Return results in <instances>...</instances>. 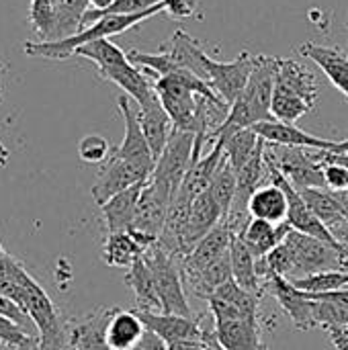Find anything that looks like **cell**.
I'll list each match as a JSON object with an SVG mask.
<instances>
[{
  "label": "cell",
  "mask_w": 348,
  "mask_h": 350,
  "mask_svg": "<svg viewBox=\"0 0 348 350\" xmlns=\"http://www.w3.org/2000/svg\"><path fill=\"white\" fill-rule=\"evenodd\" d=\"M0 291L31 318L41 349L59 350L68 347L66 322L62 320L55 304L47 291L27 273V269L10 254L4 258L0 269Z\"/></svg>",
  "instance_id": "cell-1"
},
{
  "label": "cell",
  "mask_w": 348,
  "mask_h": 350,
  "mask_svg": "<svg viewBox=\"0 0 348 350\" xmlns=\"http://www.w3.org/2000/svg\"><path fill=\"white\" fill-rule=\"evenodd\" d=\"M267 262L275 275H281L289 281L322 271H348V254L295 230H291L285 240L267 256Z\"/></svg>",
  "instance_id": "cell-2"
},
{
  "label": "cell",
  "mask_w": 348,
  "mask_h": 350,
  "mask_svg": "<svg viewBox=\"0 0 348 350\" xmlns=\"http://www.w3.org/2000/svg\"><path fill=\"white\" fill-rule=\"evenodd\" d=\"M277 74H279V57H271V55L254 57V66L246 82V88L230 107V113L224 125L217 129L215 139L217 137L226 139L242 129H252L254 125L273 119L271 103L277 84Z\"/></svg>",
  "instance_id": "cell-3"
},
{
  "label": "cell",
  "mask_w": 348,
  "mask_h": 350,
  "mask_svg": "<svg viewBox=\"0 0 348 350\" xmlns=\"http://www.w3.org/2000/svg\"><path fill=\"white\" fill-rule=\"evenodd\" d=\"M168 8V0L144 10V12H135V14H109V16H101L98 21H94L92 25L80 29L78 33H74L72 37L59 39V41H25V53L33 55V57H47V59H66L70 55H74V51L90 41L96 39H111L113 35L125 33L129 29H133L135 25H139L142 21L162 12Z\"/></svg>",
  "instance_id": "cell-4"
},
{
  "label": "cell",
  "mask_w": 348,
  "mask_h": 350,
  "mask_svg": "<svg viewBox=\"0 0 348 350\" xmlns=\"http://www.w3.org/2000/svg\"><path fill=\"white\" fill-rule=\"evenodd\" d=\"M195 160V133L172 129L164 152L158 156L154 172L150 176L152 187L172 203L178 195L187 172L191 170Z\"/></svg>",
  "instance_id": "cell-5"
},
{
  "label": "cell",
  "mask_w": 348,
  "mask_h": 350,
  "mask_svg": "<svg viewBox=\"0 0 348 350\" xmlns=\"http://www.w3.org/2000/svg\"><path fill=\"white\" fill-rule=\"evenodd\" d=\"M144 258H146L148 267L152 269L156 291L162 301V312L174 314V316H185V318H197L187 301V295H185V287H183L185 279H183L178 258L168 254L160 246V242L156 246H152L144 254Z\"/></svg>",
  "instance_id": "cell-6"
},
{
  "label": "cell",
  "mask_w": 348,
  "mask_h": 350,
  "mask_svg": "<svg viewBox=\"0 0 348 350\" xmlns=\"http://www.w3.org/2000/svg\"><path fill=\"white\" fill-rule=\"evenodd\" d=\"M265 152H267L269 160L281 170V174L297 191H302V189H326L324 164L318 158V150L267 144Z\"/></svg>",
  "instance_id": "cell-7"
},
{
  "label": "cell",
  "mask_w": 348,
  "mask_h": 350,
  "mask_svg": "<svg viewBox=\"0 0 348 350\" xmlns=\"http://www.w3.org/2000/svg\"><path fill=\"white\" fill-rule=\"evenodd\" d=\"M254 57L256 55H252L248 51H242L234 62H217L209 53H205L203 68H205V74H207V84L230 107L236 103V98L246 88V82H248L252 66H254Z\"/></svg>",
  "instance_id": "cell-8"
},
{
  "label": "cell",
  "mask_w": 348,
  "mask_h": 350,
  "mask_svg": "<svg viewBox=\"0 0 348 350\" xmlns=\"http://www.w3.org/2000/svg\"><path fill=\"white\" fill-rule=\"evenodd\" d=\"M154 168H148L144 164H137V162H129V160H121V158H115L111 156L98 176H96V183L92 185L90 189V195L94 199V203L101 207L105 205L111 197L139 185V183H146L150 180Z\"/></svg>",
  "instance_id": "cell-9"
},
{
  "label": "cell",
  "mask_w": 348,
  "mask_h": 350,
  "mask_svg": "<svg viewBox=\"0 0 348 350\" xmlns=\"http://www.w3.org/2000/svg\"><path fill=\"white\" fill-rule=\"evenodd\" d=\"M265 291H269L277 299V304L283 308V312L287 314V318L293 322V326L297 330L308 332V330L316 328L314 301L308 299L306 293L299 291L289 279L269 271V275L265 279Z\"/></svg>",
  "instance_id": "cell-10"
},
{
  "label": "cell",
  "mask_w": 348,
  "mask_h": 350,
  "mask_svg": "<svg viewBox=\"0 0 348 350\" xmlns=\"http://www.w3.org/2000/svg\"><path fill=\"white\" fill-rule=\"evenodd\" d=\"M117 109L123 117V123H125V135H123V142L119 148H115L111 152V156L115 158H121V160H129V162H137V164H144L148 168H154L156 166V158L152 154V148L144 135V129L139 125V119H137V111H133L131 107V100L127 94H121L117 98Z\"/></svg>",
  "instance_id": "cell-11"
},
{
  "label": "cell",
  "mask_w": 348,
  "mask_h": 350,
  "mask_svg": "<svg viewBox=\"0 0 348 350\" xmlns=\"http://www.w3.org/2000/svg\"><path fill=\"white\" fill-rule=\"evenodd\" d=\"M234 238V230L230 228V224L224 219L222 224H217L201 242H197V246L185 256L180 258V271L183 277L187 275H195L199 271H203L205 267H209L211 262L219 260L222 256H226L230 252V244Z\"/></svg>",
  "instance_id": "cell-12"
},
{
  "label": "cell",
  "mask_w": 348,
  "mask_h": 350,
  "mask_svg": "<svg viewBox=\"0 0 348 350\" xmlns=\"http://www.w3.org/2000/svg\"><path fill=\"white\" fill-rule=\"evenodd\" d=\"M113 308L94 310L82 318L66 320V338L68 347L74 350H111L105 338V330Z\"/></svg>",
  "instance_id": "cell-13"
},
{
  "label": "cell",
  "mask_w": 348,
  "mask_h": 350,
  "mask_svg": "<svg viewBox=\"0 0 348 350\" xmlns=\"http://www.w3.org/2000/svg\"><path fill=\"white\" fill-rule=\"evenodd\" d=\"M142 322L148 330H152L156 336H160L168 347L183 340H199L205 336V330L201 328L197 318H185L164 312H139L135 310Z\"/></svg>",
  "instance_id": "cell-14"
},
{
  "label": "cell",
  "mask_w": 348,
  "mask_h": 350,
  "mask_svg": "<svg viewBox=\"0 0 348 350\" xmlns=\"http://www.w3.org/2000/svg\"><path fill=\"white\" fill-rule=\"evenodd\" d=\"M256 131V135L267 142V144H275V146H289V148H310V150H334L336 142L312 135L304 129H299L295 123H283L277 119L271 121H263L258 125L252 127Z\"/></svg>",
  "instance_id": "cell-15"
},
{
  "label": "cell",
  "mask_w": 348,
  "mask_h": 350,
  "mask_svg": "<svg viewBox=\"0 0 348 350\" xmlns=\"http://www.w3.org/2000/svg\"><path fill=\"white\" fill-rule=\"evenodd\" d=\"M98 76L103 80L117 84L131 100H135V105H144L156 96L154 84L137 70V66L129 57H125L117 64L98 68Z\"/></svg>",
  "instance_id": "cell-16"
},
{
  "label": "cell",
  "mask_w": 348,
  "mask_h": 350,
  "mask_svg": "<svg viewBox=\"0 0 348 350\" xmlns=\"http://www.w3.org/2000/svg\"><path fill=\"white\" fill-rule=\"evenodd\" d=\"M148 328L137 316L135 310H121L113 308L109 318L105 338L111 350H135L146 338Z\"/></svg>",
  "instance_id": "cell-17"
},
{
  "label": "cell",
  "mask_w": 348,
  "mask_h": 350,
  "mask_svg": "<svg viewBox=\"0 0 348 350\" xmlns=\"http://www.w3.org/2000/svg\"><path fill=\"white\" fill-rule=\"evenodd\" d=\"M168 207H170V203L148 180L144 185V189H142L131 230L154 236V238H160L162 232H164V226H166Z\"/></svg>",
  "instance_id": "cell-18"
},
{
  "label": "cell",
  "mask_w": 348,
  "mask_h": 350,
  "mask_svg": "<svg viewBox=\"0 0 348 350\" xmlns=\"http://www.w3.org/2000/svg\"><path fill=\"white\" fill-rule=\"evenodd\" d=\"M213 334L224 350H267L260 338L258 320L232 318L213 322Z\"/></svg>",
  "instance_id": "cell-19"
},
{
  "label": "cell",
  "mask_w": 348,
  "mask_h": 350,
  "mask_svg": "<svg viewBox=\"0 0 348 350\" xmlns=\"http://www.w3.org/2000/svg\"><path fill=\"white\" fill-rule=\"evenodd\" d=\"M137 119H139V125L144 129V135L152 148V154L154 158L158 160V156L164 152L166 144H168V137L174 129L172 125V119L170 115L166 113L162 100L158 98V94L144 103V105H137Z\"/></svg>",
  "instance_id": "cell-20"
},
{
  "label": "cell",
  "mask_w": 348,
  "mask_h": 350,
  "mask_svg": "<svg viewBox=\"0 0 348 350\" xmlns=\"http://www.w3.org/2000/svg\"><path fill=\"white\" fill-rule=\"evenodd\" d=\"M289 232H291V226L287 221L285 224H271V221H265V219L250 217L240 228V232L236 236L248 246V250L256 258H265L285 240V236Z\"/></svg>",
  "instance_id": "cell-21"
},
{
  "label": "cell",
  "mask_w": 348,
  "mask_h": 350,
  "mask_svg": "<svg viewBox=\"0 0 348 350\" xmlns=\"http://www.w3.org/2000/svg\"><path fill=\"white\" fill-rule=\"evenodd\" d=\"M222 158H224V139H215L209 154H205L197 162H193V166L187 172L185 183H183V187L174 199H183L187 203H193L201 193L209 191V185L213 180V174H215Z\"/></svg>",
  "instance_id": "cell-22"
},
{
  "label": "cell",
  "mask_w": 348,
  "mask_h": 350,
  "mask_svg": "<svg viewBox=\"0 0 348 350\" xmlns=\"http://www.w3.org/2000/svg\"><path fill=\"white\" fill-rule=\"evenodd\" d=\"M299 53L312 59L324 76L348 98V53L340 47H328L318 43H304Z\"/></svg>",
  "instance_id": "cell-23"
},
{
  "label": "cell",
  "mask_w": 348,
  "mask_h": 350,
  "mask_svg": "<svg viewBox=\"0 0 348 350\" xmlns=\"http://www.w3.org/2000/svg\"><path fill=\"white\" fill-rule=\"evenodd\" d=\"M222 221H224L222 207L215 203L209 191L201 193L191 205V215L187 226V254Z\"/></svg>",
  "instance_id": "cell-24"
},
{
  "label": "cell",
  "mask_w": 348,
  "mask_h": 350,
  "mask_svg": "<svg viewBox=\"0 0 348 350\" xmlns=\"http://www.w3.org/2000/svg\"><path fill=\"white\" fill-rule=\"evenodd\" d=\"M287 211H289L287 193L271 180L267 185H263L260 189H256L248 203L250 217L265 219L271 224H285Z\"/></svg>",
  "instance_id": "cell-25"
},
{
  "label": "cell",
  "mask_w": 348,
  "mask_h": 350,
  "mask_svg": "<svg viewBox=\"0 0 348 350\" xmlns=\"http://www.w3.org/2000/svg\"><path fill=\"white\" fill-rule=\"evenodd\" d=\"M146 183H139V185L111 197L105 205H101V211H103L105 226H107L109 234L111 232H129L131 230L135 209H137V201H139V195H142V189H144Z\"/></svg>",
  "instance_id": "cell-26"
},
{
  "label": "cell",
  "mask_w": 348,
  "mask_h": 350,
  "mask_svg": "<svg viewBox=\"0 0 348 350\" xmlns=\"http://www.w3.org/2000/svg\"><path fill=\"white\" fill-rule=\"evenodd\" d=\"M230 262H232L234 281L246 291L260 297L265 291V283L258 275V258L248 250V246L236 234L230 244Z\"/></svg>",
  "instance_id": "cell-27"
},
{
  "label": "cell",
  "mask_w": 348,
  "mask_h": 350,
  "mask_svg": "<svg viewBox=\"0 0 348 350\" xmlns=\"http://www.w3.org/2000/svg\"><path fill=\"white\" fill-rule=\"evenodd\" d=\"M125 283L131 287L133 295H135V310L139 312H162V301L158 297L156 291V283H154V275L152 269L148 267L146 258H137L127 275H125Z\"/></svg>",
  "instance_id": "cell-28"
},
{
  "label": "cell",
  "mask_w": 348,
  "mask_h": 350,
  "mask_svg": "<svg viewBox=\"0 0 348 350\" xmlns=\"http://www.w3.org/2000/svg\"><path fill=\"white\" fill-rule=\"evenodd\" d=\"M277 84L299 94L308 103L316 107L318 100V78L316 74L299 64L297 59H281L279 57V74H277Z\"/></svg>",
  "instance_id": "cell-29"
},
{
  "label": "cell",
  "mask_w": 348,
  "mask_h": 350,
  "mask_svg": "<svg viewBox=\"0 0 348 350\" xmlns=\"http://www.w3.org/2000/svg\"><path fill=\"white\" fill-rule=\"evenodd\" d=\"M144 246L131 232H111L105 238L101 256L107 267L113 269H129L137 258L144 256Z\"/></svg>",
  "instance_id": "cell-30"
},
{
  "label": "cell",
  "mask_w": 348,
  "mask_h": 350,
  "mask_svg": "<svg viewBox=\"0 0 348 350\" xmlns=\"http://www.w3.org/2000/svg\"><path fill=\"white\" fill-rule=\"evenodd\" d=\"M302 197L306 199L308 207L318 215V219L334 234L340 226H345L348 219L345 209L336 197V193L328 189H302Z\"/></svg>",
  "instance_id": "cell-31"
},
{
  "label": "cell",
  "mask_w": 348,
  "mask_h": 350,
  "mask_svg": "<svg viewBox=\"0 0 348 350\" xmlns=\"http://www.w3.org/2000/svg\"><path fill=\"white\" fill-rule=\"evenodd\" d=\"M168 55L174 59V64L180 70H189L193 74H197L201 80L207 82V74L203 68V59H205V49L201 47V43L189 35L187 31H176L170 39V49Z\"/></svg>",
  "instance_id": "cell-32"
},
{
  "label": "cell",
  "mask_w": 348,
  "mask_h": 350,
  "mask_svg": "<svg viewBox=\"0 0 348 350\" xmlns=\"http://www.w3.org/2000/svg\"><path fill=\"white\" fill-rule=\"evenodd\" d=\"M316 107L312 103H308L306 98H302L299 94L275 84V92H273V103H271V115L277 121L283 123H295L297 119H302L304 115L312 113Z\"/></svg>",
  "instance_id": "cell-33"
},
{
  "label": "cell",
  "mask_w": 348,
  "mask_h": 350,
  "mask_svg": "<svg viewBox=\"0 0 348 350\" xmlns=\"http://www.w3.org/2000/svg\"><path fill=\"white\" fill-rule=\"evenodd\" d=\"M217 139H224V137H217ZM260 142L263 139L256 135L254 129H242L224 139V154H226L230 166L234 168V172H238L252 158V154L258 150Z\"/></svg>",
  "instance_id": "cell-34"
},
{
  "label": "cell",
  "mask_w": 348,
  "mask_h": 350,
  "mask_svg": "<svg viewBox=\"0 0 348 350\" xmlns=\"http://www.w3.org/2000/svg\"><path fill=\"white\" fill-rule=\"evenodd\" d=\"M209 193L211 197L215 199V203L222 207L224 211V219H228L230 211H232V205H234V199H236V172L234 168L230 166L226 154L213 174V180L209 185Z\"/></svg>",
  "instance_id": "cell-35"
},
{
  "label": "cell",
  "mask_w": 348,
  "mask_h": 350,
  "mask_svg": "<svg viewBox=\"0 0 348 350\" xmlns=\"http://www.w3.org/2000/svg\"><path fill=\"white\" fill-rule=\"evenodd\" d=\"M291 283L304 293H328L348 289V271H322L304 279H293Z\"/></svg>",
  "instance_id": "cell-36"
},
{
  "label": "cell",
  "mask_w": 348,
  "mask_h": 350,
  "mask_svg": "<svg viewBox=\"0 0 348 350\" xmlns=\"http://www.w3.org/2000/svg\"><path fill=\"white\" fill-rule=\"evenodd\" d=\"M314 320L316 328H347L348 308L330 301H314Z\"/></svg>",
  "instance_id": "cell-37"
},
{
  "label": "cell",
  "mask_w": 348,
  "mask_h": 350,
  "mask_svg": "<svg viewBox=\"0 0 348 350\" xmlns=\"http://www.w3.org/2000/svg\"><path fill=\"white\" fill-rule=\"evenodd\" d=\"M111 152L113 148L107 142V137L96 133L84 135L78 144V156L86 164H105L111 158Z\"/></svg>",
  "instance_id": "cell-38"
},
{
  "label": "cell",
  "mask_w": 348,
  "mask_h": 350,
  "mask_svg": "<svg viewBox=\"0 0 348 350\" xmlns=\"http://www.w3.org/2000/svg\"><path fill=\"white\" fill-rule=\"evenodd\" d=\"M0 316H2V318H8L10 322H14L16 326H21L25 332L37 336V330H35L31 318H29V316H27V314H25L8 295H4L2 291H0Z\"/></svg>",
  "instance_id": "cell-39"
},
{
  "label": "cell",
  "mask_w": 348,
  "mask_h": 350,
  "mask_svg": "<svg viewBox=\"0 0 348 350\" xmlns=\"http://www.w3.org/2000/svg\"><path fill=\"white\" fill-rule=\"evenodd\" d=\"M326 189L328 191H347L348 170L338 164H324Z\"/></svg>",
  "instance_id": "cell-40"
},
{
  "label": "cell",
  "mask_w": 348,
  "mask_h": 350,
  "mask_svg": "<svg viewBox=\"0 0 348 350\" xmlns=\"http://www.w3.org/2000/svg\"><path fill=\"white\" fill-rule=\"evenodd\" d=\"M197 10V0H168L166 12L172 18H189Z\"/></svg>",
  "instance_id": "cell-41"
},
{
  "label": "cell",
  "mask_w": 348,
  "mask_h": 350,
  "mask_svg": "<svg viewBox=\"0 0 348 350\" xmlns=\"http://www.w3.org/2000/svg\"><path fill=\"white\" fill-rule=\"evenodd\" d=\"M328 338L334 345V350H348V326L347 328H328Z\"/></svg>",
  "instance_id": "cell-42"
},
{
  "label": "cell",
  "mask_w": 348,
  "mask_h": 350,
  "mask_svg": "<svg viewBox=\"0 0 348 350\" xmlns=\"http://www.w3.org/2000/svg\"><path fill=\"white\" fill-rule=\"evenodd\" d=\"M318 158L322 164H338L348 168V152L347 154H336V152H328V150H318Z\"/></svg>",
  "instance_id": "cell-43"
},
{
  "label": "cell",
  "mask_w": 348,
  "mask_h": 350,
  "mask_svg": "<svg viewBox=\"0 0 348 350\" xmlns=\"http://www.w3.org/2000/svg\"><path fill=\"white\" fill-rule=\"evenodd\" d=\"M0 350H45L39 347V336L37 338H33L29 345H25V347H2L0 345ZM59 350H74L72 347H66V349H59Z\"/></svg>",
  "instance_id": "cell-44"
},
{
  "label": "cell",
  "mask_w": 348,
  "mask_h": 350,
  "mask_svg": "<svg viewBox=\"0 0 348 350\" xmlns=\"http://www.w3.org/2000/svg\"><path fill=\"white\" fill-rule=\"evenodd\" d=\"M334 236H336V240H338V242H340V244H343V246L348 250V221L334 232Z\"/></svg>",
  "instance_id": "cell-45"
},
{
  "label": "cell",
  "mask_w": 348,
  "mask_h": 350,
  "mask_svg": "<svg viewBox=\"0 0 348 350\" xmlns=\"http://www.w3.org/2000/svg\"><path fill=\"white\" fill-rule=\"evenodd\" d=\"M113 4V0H88L90 10H105Z\"/></svg>",
  "instance_id": "cell-46"
},
{
  "label": "cell",
  "mask_w": 348,
  "mask_h": 350,
  "mask_svg": "<svg viewBox=\"0 0 348 350\" xmlns=\"http://www.w3.org/2000/svg\"><path fill=\"white\" fill-rule=\"evenodd\" d=\"M332 152H336V154H347L348 152V139H345V142H336L334 144V150Z\"/></svg>",
  "instance_id": "cell-47"
},
{
  "label": "cell",
  "mask_w": 348,
  "mask_h": 350,
  "mask_svg": "<svg viewBox=\"0 0 348 350\" xmlns=\"http://www.w3.org/2000/svg\"><path fill=\"white\" fill-rule=\"evenodd\" d=\"M0 158H4V160H8V150H6V146L0 142Z\"/></svg>",
  "instance_id": "cell-48"
},
{
  "label": "cell",
  "mask_w": 348,
  "mask_h": 350,
  "mask_svg": "<svg viewBox=\"0 0 348 350\" xmlns=\"http://www.w3.org/2000/svg\"><path fill=\"white\" fill-rule=\"evenodd\" d=\"M4 164H6V160H4V158H0V166H4Z\"/></svg>",
  "instance_id": "cell-49"
},
{
  "label": "cell",
  "mask_w": 348,
  "mask_h": 350,
  "mask_svg": "<svg viewBox=\"0 0 348 350\" xmlns=\"http://www.w3.org/2000/svg\"><path fill=\"white\" fill-rule=\"evenodd\" d=\"M2 70H4V68H2V64H0V74H2ZM0 90H2V88H0Z\"/></svg>",
  "instance_id": "cell-50"
},
{
  "label": "cell",
  "mask_w": 348,
  "mask_h": 350,
  "mask_svg": "<svg viewBox=\"0 0 348 350\" xmlns=\"http://www.w3.org/2000/svg\"><path fill=\"white\" fill-rule=\"evenodd\" d=\"M0 103H2V90H0Z\"/></svg>",
  "instance_id": "cell-51"
}]
</instances>
